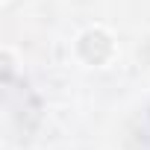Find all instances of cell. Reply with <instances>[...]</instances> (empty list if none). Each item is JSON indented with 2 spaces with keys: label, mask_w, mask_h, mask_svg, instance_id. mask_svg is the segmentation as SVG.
Here are the masks:
<instances>
[{
  "label": "cell",
  "mask_w": 150,
  "mask_h": 150,
  "mask_svg": "<svg viewBox=\"0 0 150 150\" xmlns=\"http://www.w3.org/2000/svg\"><path fill=\"white\" fill-rule=\"evenodd\" d=\"M80 53H83V59H88V62L97 65V62H103L112 53V41L103 33H86L83 41H80Z\"/></svg>",
  "instance_id": "obj_1"
}]
</instances>
